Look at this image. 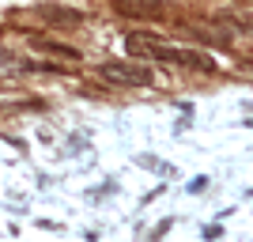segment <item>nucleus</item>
<instances>
[{"instance_id":"1","label":"nucleus","mask_w":253,"mask_h":242,"mask_svg":"<svg viewBox=\"0 0 253 242\" xmlns=\"http://www.w3.org/2000/svg\"><path fill=\"white\" fill-rule=\"evenodd\" d=\"M98 76L117 87H148L151 84V68L144 61H102Z\"/></svg>"},{"instance_id":"2","label":"nucleus","mask_w":253,"mask_h":242,"mask_svg":"<svg viewBox=\"0 0 253 242\" xmlns=\"http://www.w3.org/2000/svg\"><path fill=\"white\" fill-rule=\"evenodd\" d=\"M151 57H155V61H167V64H181V68H197V72H215V61L201 49H174V46L155 42Z\"/></svg>"},{"instance_id":"3","label":"nucleus","mask_w":253,"mask_h":242,"mask_svg":"<svg viewBox=\"0 0 253 242\" xmlns=\"http://www.w3.org/2000/svg\"><path fill=\"white\" fill-rule=\"evenodd\" d=\"M110 8L128 19H163V0H110Z\"/></svg>"},{"instance_id":"4","label":"nucleus","mask_w":253,"mask_h":242,"mask_svg":"<svg viewBox=\"0 0 253 242\" xmlns=\"http://www.w3.org/2000/svg\"><path fill=\"white\" fill-rule=\"evenodd\" d=\"M125 49L132 53V57H151L155 38H148V34H128V38H125Z\"/></svg>"},{"instance_id":"5","label":"nucleus","mask_w":253,"mask_h":242,"mask_svg":"<svg viewBox=\"0 0 253 242\" xmlns=\"http://www.w3.org/2000/svg\"><path fill=\"white\" fill-rule=\"evenodd\" d=\"M27 72V61H19V57H11V53L0 49V80H8V76H19Z\"/></svg>"},{"instance_id":"6","label":"nucleus","mask_w":253,"mask_h":242,"mask_svg":"<svg viewBox=\"0 0 253 242\" xmlns=\"http://www.w3.org/2000/svg\"><path fill=\"white\" fill-rule=\"evenodd\" d=\"M42 19H53V23H80L84 15H80V11H68V8H53V4H45V8H42Z\"/></svg>"},{"instance_id":"7","label":"nucleus","mask_w":253,"mask_h":242,"mask_svg":"<svg viewBox=\"0 0 253 242\" xmlns=\"http://www.w3.org/2000/svg\"><path fill=\"white\" fill-rule=\"evenodd\" d=\"M34 46H42V49H49V53H61V57H68V61L80 57V49H72V46H64V42H53V38H34Z\"/></svg>"},{"instance_id":"8","label":"nucleus","mask_w":253,"mask_h":242,"mask_svg":"<svg viewBox=\"0 0 253 242\" xmlns=\"http://www.w3.org/2000/svg\"><path fill=\"white\" fill-rule=\"evenodd\" d=\"M246 125H250V129H253V121H246Z\"/></svg>"}]
</instances>
